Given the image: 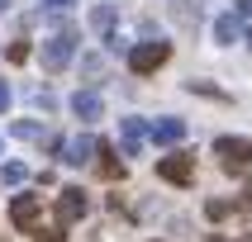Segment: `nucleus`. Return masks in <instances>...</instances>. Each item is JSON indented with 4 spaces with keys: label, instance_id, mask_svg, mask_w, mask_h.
Listing matches in <instances>:
<instances>
[{
    "label": "nucleus",
    "instance_id": "7ed1b4c3",
    "mask_svg": "<svg viewBox=\"0 0 252 242\" xmlns=\"http://www.w3.org/2000/svg\"><path fill=\"white\" fill-rule=\"evenodd\" d=\"M71 48H76V28L53 33V38L43 43V67H48V71H62V67L71 62Z\"/></svg>",
    "mask_w": 252,
    "mask_h": 242
},
{
    "label": "nucleus",
    "instance_id": "393cba45",
    "mask_svg": "<svg viewBox=\"0 0 252 242\" xmlns=\"http://www.w3.org/2000/svg\"><path fill=\"white\" fill-rule=\"evenodd\" d=\"M0 10H10V0H0Z\"/></svg>",
    "mask_w": 252,
    "mask_h": 242
},
{
    "label": "nucleus",
    "instance_id": "5701e85b",
    "mask_svg": "<svg viewBox=\"0 0 252 242\" xmlns=\"http://www.w3.org/2000/svg\"><path fill=\"white\" fill-rule=\"evenodd\" d=\"M243 14H252V0H243Z\"/></svg>",
    "mask_w": 252,
    "mask_h": 242
},
{
    "label": "nucleus",
    "instance_id": "dca6fc26",
    "mask_svg": "<svg viewBox=\"0 0 252 242\" xmlns=\"http://www.w3.org/2000/svg\"><path fill=\"white\" fill-rule=\"evenodd\" d=\"M205 214L219 223V218H228V214H233V204H228V199H210V204H205Z\"/></svg>",
    "mask_w": 252,
    "mask_h": 242
},
{
    "label": "nucleus",
    "instance_id": "0eeeda50",
    "mask_svg": "<svg viewBox=\"0 0 252 242\" xmlns=\"http://www.w3.org/2000/svg\"><path fill=\"white\" fill-rule=\"evenodd\" d=\"M38 209H43V204H38V195H14V204H10L14 228H24V233H29V228L38 223Z\"/></svg>",
    "mask_w": 252,
    "mask_h": 242
},
{
    "label": "nucleus",
    "instance_id": "f03ea898",
    "mask_svg": "<svg viewBox=\"0 0 252 242\" xmlns=\"http://www.w3.org/2000/svg\"><path fill=\"white\" fill-rule=\"evenodd\" d=\"M157 176H162L167 185H190L195 181V157H186V152L157 157Z\"/></svg>",
    "mask_w": 252,
    "mask_h": 242
},
{
    "label": "nucleus",
    "instance_id": "ddd939ff",
    "mask_svg": "<svg viewBox=\"0 0 252 242\" xmlns=\"http://www.w3.org/2000/svg\"><path fill=\"white\" fill-rule=\"evenodd\" d=\"M14 138H29V142H43L48 133H43V124H29V119H19V124H10Z\"/></svg>",
    "mask_w": 252,
    "mask_h": 242
},
{
    "label": "nucleus",
    "instance_id": "423d86ee",
    "mask_svg": "<svg viewBox=\"0 0 252 242\" xmlns=\"http://www.w3.org/2000/svg\"><path fill=\"white\" fill-rule=\"evenodd\" d=\"M71 114H76L81 124H95L100 114H105V100H100V90H76V95H71Z\"/></svg>",
    "mask_w": 252,
    "mask_h": 242
},
{
    "label": "nucleus",
    "instance_id": "4be33fe9",
    "mask_svg": "<svg viewBox=\"0 0 252 242\" xmlns=\"http://www.w3.org/2000/svg\"><path fill=\"white\" fill-rule=\"evenodd\" d=\"M5 105H10V90H5V85H0V114H5Z\"/></svg>",
    "mask_w": 252,
    "mask_h": 242
},
{
    "label": "nucleus",
    "instance_id": "20e7f679",
    "mask_svg": "<svg viewBox=\"0 0 252 242\" xmlns=\"http://www.w3.org/2000/svg\"><path fill=\"white\" fill-rule=\"evenodd\" d=\"M86 209H91V199H86L81 185H62V190H57V223H62V228L76 223Z\"/></svg>",
    "mask_w": 252,
    "mask_h": 242
},
{
    "label": "nucleus",
    "instance_id": "b1692460",
    "mask_svg": "<svg viewBox=\"0 0 252 242\" xmlns=\"http://www.w3.org/2000/svg\"><path fill=\"white\" fill-rule=\"evenodd\" d=\"M205 242H228V238H205Z\"/></svg>",
    "mask_w": 252,
    "mask_h": 242
},
{
    "label": "nucleus",
    "instance_id": "a211bd4d",
    "mask_svg": "<svg viewBox=\"0 0 252 242\" xmlns=\"http://www.w3.org/2000/svg\"><path fill=\"white\" fill-rule=\"evenodd\" d=\"M5 57H10L14 67H19V62H29V43H24V38H19V43H10V53H5Z\"/></svg>",
    "mask_w": 252,
    "mask_h": 242
},
{
    "label": "nucleus",
    "instance_id": "9d476101",
    "mask_svg": "<svg viewBox=\"0 0 252 242\" xmlns=\"http://www.w3.org/2000/svg\"><path fill=\"white\" fill-rule=\"evenodd\" d=\"M243 33H248V28H243L238 14H219V19H214V38L219 43H233V38H243Z\"/></svg>",
    "mask_w": 252,
    "mask_h": 242
},
{
    "label": "nucleus",
    "instance_id": "f257e3e1",
    "mask_svg": "<svg viewBox=\"0 0 252 242\" xmlns=\"http://www.w3.org/2000/svg\"><path fill=\"white\" fill-rule=\"evenodd\" d=\"M167 57H171V43H162V38L133 43V48H128V71H133V76H148V71H157Z\"/></svg>",
    "mask_w": 252,
    "mask_h": 242
},
{
    "label": "nucleus",
    "instance_id": "9b49d317",
    "mask_svg": "<svg viewBox=\"0 0 252 242\" xmlns=\"http://www.w3.org/2000/svg\"><path fill=\"white\" fill-rule=\"evenodd\" d=\"M95 152H100V176H105V181H119V176H124V161L114 157V147H110V142H100Z\"/></svg>",
    "mask_w": 252,
    "mask_h": 242
},
{
    "label": "nucleus",
    "instance_id": "4468645a",
    "mask_svg": "<svg viewBox=\"0 0 252 242\" xmlns=\"http://www.w3.org/2000/svg\"><path fill=\"white\" fill-rule=\"evenodd\" d=\"M24 176H29L24 161H5V166H0V185H19Z\"/></svg>",
    "mask_w": 252,
    "mask_h": 242
},
{
    "label": "nucleus",
    "instance_id": "f8f14e48",
    "mask_svg": "<svg viewBox=\"0 0 252 242\" xmlns=\"http://www.w3.org/2000/svg\"><path fill=\"white\" fill-rule=\"evenodd\" d=\"M148 133L143 119H124V157H138V138Z\"/></svg>",
    "mask_w": 252,
    "mask_h": 242
},
{
    "label": "nucleus",
    "instance_id": "aec40b11",
    "mask_svg": "<svg viewBox=\"0 0 252 242\" xmlns=\"http://www.w3.org/2000/svg\"><path fill=\"white\" fill-rule=\"evenodd\" d=\"M38 242H67V233H62V228H43Z\"/></svg>",
    "mask_w": 252,
    "mask_h": 242
},
{
    "label": "nucleus",
    "instance_id": "6ab92c4d",
    "mask_svg": "<svg viewBox=\"0 0 252 242\" xmlns=\"http://www.w3.org/2000/svg\"><path fill=\"white\" fill-rule=\"evenodd\" d=\"M43 10H53V14H62V10H71V5H76V0H38Z\"/></svg>",
    "mask_w": 252,
    "mask_h": 242
},
{
    "label": "nucleus",
    "instance_id": "412c9836",
    "mask_svg": "<svg viewBox=\"0 0 252 242\" xmlns=\"http://www.w3.org/2000/svg\"><path fill=\"white\" fill-rule=\"evenodd\" d=\"M33 105H38V109H53L57 100H53V95H48V90H33Z\"/></svg>",
    "mask_w": 252,
    "mask_h": 242
},
{
    "label": "nucleus",
    "instance_id": "2eb2a0df",
    "mask_svg": "<svg viewBox=\"0 0 252 242\" xmlns=\"http://www.w3.org/2000/svg\"><path fill=\"white\" fill-rule=\"evenodd\" d=\"M186 90H190V95H210V100H224V90H219V85H210V81H186Z\"/></svg>",
    "mask_w": 252,
    "mask_h": 242
},
{
    "label": "nucleus",
    "instance_id": "1a4fd4ad",
    "mask_svg": "<svg viewBox=\"0 0 252 242\" xmlns=\"http://www.w3.org/2000/svg\"><path fill=\"white\" fill-rule=\"evenodd\" d=\"M148 138H153V142H167V147H171V142H181V138H186V124L167 114V119H157V124H148Z\"/></svg>",
    "mask_w": 252,
    "mask_h": 242
},
{
    "label": "nucleus",
    "instance_id": "6e6552de",
    "mask_svg": "<svg viewBox=\"0 0 252 242\" xmlns=\"http://www.w3.org/2000/svg\"><path fill=\"white\" fill-rule=\"evenodd\" d=\"M95 147H100L95 138H71L67 147H57V152H62V161H67V166H86V161L95 157Z\"/></svg>",
    "mask_w": 252,
    "mask_h": 242
},
{
    "label": "nucleus",
    "instance_id": "f3484780",
    "mask_svg": "<svg viewBox=\"0 0 252 242\" xmlns=\"http://www.w3.org/2000/svg\"><path fill=\"white\" fill-rule=\"evenodd\" d=\"M91 24H95V28H110L114 24V10H110V5H100V10L91 14Z\"/></svg>",
    "mask_w": 252,
    "mask_h": 242
},
{
    "label": "nucleus",
    "instance_id": "39448f33",
    "mask_svg": "<svg viewBox=\"0 0 252 242\" xmlns=\"http://www.w3.org/2000/svg\"><path fill=\"white\" fill-rule=\"evenodd\" d=\"M214 152L224 157V166L228 171H243V166H252V138H214Z\"/></svg>",
    "mask_w": 252,
    "mask_h": 242
}]
</instances>
